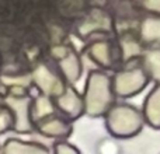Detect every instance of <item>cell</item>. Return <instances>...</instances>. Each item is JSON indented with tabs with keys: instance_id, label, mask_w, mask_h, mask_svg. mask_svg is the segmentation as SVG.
Instances as JSON below:
<instances>
[{
	"instance_id": "cell-1",
	"label": "cell",
	"mask_w": 160,
	"mask_h": 154,
	"mask_svg": "<svg viewBox=\"0 0 160 154\" xmlns=\"http://www.w3.org/2000/svg\"><path fill=\"white\" fill-rule=\"evenodd\" d=\"M115 93L112 88V79L105 72L94 69L87 77L83 94L84 113L91 118L104 116L114 105Z\"/></svg>"
},
{
	"instance_id": "cell-2",
	"label": "cell",
	"mask_w": 160,
	"mask_h": 154,
	"mask_svg": "<svg viewBox=\"0 0 160 154\" xmlns=\"http://www.w3.org/2000/svg\"><path fill=\"white\" fill-rule=\"evenodd\" d=\"M105 128L117 139L138 136L145 126L143 112L128 104L112 105L105 113Z\"/></svg>"
},
{
	"instance_id": "cell-3",
	"label": "cell",
	"mask_w": 160,
	"mask_h": 154,
	"mask_svg": "<svg viewBox=\"0 0 160 154\" xmlns=\"http://www.w3.org/2000/svg\"><path fill=\"white\" fill-rule=\"evenodd\" d=\"M149 83V76L145 72L143 66L128 67L115 73L112 79V88L117 97L129 98L139 94Z\"/></svg>"
},
{
	"instance_id": "cell-4",
	"label": "cell",
	"mask_w": 160,
	"mask_h": 154,
	"mask_svg": "<svg viewBox=\"0 0 160 154\" xmlns=\"http://www.w3.org/2000/svg\"><path fill=\"white\" fill-rule=\"evenodd\" d=\"M31 97H14L6 94L3 104L13 113V130L16 133H31L34 130V121L31 118Z\"/></svg>"
},
{
	"instance_id": "cell-5",
	"label": "cell",
	"mask_w": 160,
	"mask_h": 154,
	"mask_svg": "<svg viewBox=\"0 0 160 154\" xmlns=\"http://www.w3.org/2000/svg\"><path fill=\"white\" fill-rule=\"evenodd\" d=\"M31 81L39 93L47 94L52 98L59 95L66 87L63 80L44 63H39L34 67L31 72Z\"/></svg>"
},
{
	"instance_id": "cell-6",
	"label": "cell",
	"mask_w": 160,
	"mask_h": 154,
	"mask_svg": "<svg viewBox=\"0 0 160 154\" xmlns=\"http://www.w3.org/2000/svg\"><path fill=\"white\" fill-rule=\"evenodd\" d=\"M55 105L69 119H78L84 113V101L75 87H65L59 95L55 97Z\"/></svg>"
},
{
	"instance_id": "cell-7",
	"label": "cell",
	"mask_w": 160,
	"mask_h": 154,
	"mask_svg": "<svg viewBox=\"0 0 160 154\" xmlns=\"http://www.w3.org/2000/svg\"><path fill=\"white\" fill-rule=\"evenodd\" d=\"M38 130L41 135H44L48 139H65L69 137L72 133L73 128L69 122H66L62 118H56V116H48L44 118L42 121L38 122Z\"/></svg>"
},
{
	"instance_id": "cell-8",
	"label": "cell",
	"mask_w": 160,
	"mask_h": 154,
	"mask_svg": "<svg viewBox=\"0 0 160 154\" xmlns=\"http://www.w3.org/2000/svg\"><path fill=\"white\" fill-rule=\"evenodd\" d=\"M142 112L145 122H148L150 128L160 129V83H156V85L148 94Z\"/></svg>"
},
{
	"instance_id": "cell-9",
	"label": "cell",
	"mask_w": 160,
	"mask_h": 154,
	"mask_svg": "<svg viewBox=\"0 0 160 154\" xmlns=\"http://www.w3.org/2000/svg\"><path fill=\"white\" fill-rule=\"evenodd\" d=\"M4 154H48L51 152L47 146L38 142H22L21 139H8L0 149Z\"/></svg>"
},
{
	"instance_id": "cell-10",
	"label": "cell",
	"mask_w": 160,
	"mask_h": 154,
	"mask_svg": "<svg viewBox=\"0 0 160 154\" xmlns=\"http://www.w3.org/2000/svg\"><path fill=\"white\" fill-rule=\"evenodd\" d=\"M83 60L76 52L70 51L65 58L59 59V70L69 84H76L82 76Z\"/></svg>"
},
{
	"instance_id": "cell-11",
	"label": "cell",
	"mask_w": 160,
	"mask_h": 154,
	"mask_svg": "<svg viewBox=\"0 0 160 154\" xmlns=\"http://www.w3.org/2000/svg\"><path fill=\"white\" fill-rule=\"evenodd\" d=\"M55 111H56L55 101L52 99V97L47 95V94L41 93L31 102V118H32V121L35 123H38L44 118L53 115Z\"/></svg>"
},
{
	"instance_id": "cell-12",
	"label": "cell",
	"mask_w": 160,
	"mask_h": 154,
	"mask_svg": "<svg viewBox=\"0 0 160 154\" xmlns=\"http://www.w3.org/2000/svg\"><path fill=\"white\" fill-rule=\"evenodd\" d=\"M87 55L100 67H110L112 65V49L108 41H96L88 46Z\"/></svg>"
},
{
	"instance_id": "cell-13",
	"label": "cell",
	"mask_w": 160,
	"mask_h": 154,
	"mask_svg": "<svg viewBox=\"0 0 160 154\" xmlns=\"http://www.w3.org/2000/svg\"><path fill=\"white\" fill-rule=\"evenodd\" d=\"M96 30H111L110 17L100 10H94L90 14V17L87 20H84V22L79 27V32L84 36L91 32H96Z\"/></svg>"
},
{
	"instance_id": "cell-14",
	"label": "cell",
	"mask_w": 160,
	"mask_h": 154,
	"mask_svg": "<svg viewBox=\"0 0 160 154\" xmlns=\"http://www.w3.org/2000/svg\"><path fill=\"white\" fill-rule=\"evenodd\" d=\"M141 39L149 45H160V16L146 17L139 27Z\"/></svg>"
},
{
	"instance_id": "cell-15",
	"label": "cell",
	"mask_w": 160,
	"mask_h": 154,
	"mask_svg": "<svg viewBox=\"0 0 160 154\" xmlns=\"http://www.w3.org/2000/svg\"><path fill=\"white\" fill-rule=\"evenodd\" d=\"M143 69L149 79L160 83V48L155 46L143 52Z\"/></svg>"
},
{
	"instance_id": "cell-16",
	"label": "cell",
	"mask_w": 160,
	"mask_h": 154,
	"mask_svg": "<svg viewBox=\"0 0 160 154\" xmlns=\"http://www.w3.org/2000/svg\"><path fill=\"white\" fill-rule=\"evenodd\" d=\"M121 51H122V59H124V62L136 59L138 56H141L142 53H143L141 44H139V42L131 35L122 36V39H121Z\"/></svg>"
},
{
	"instance_id": "cell-17",
	"label": "cell",
	"mask_w": 160,
	"mask_h": 154,
	"mask_svg": "<svg viewBox=\"0 0 160 154\" xmlns=\"http://www.w3.org/2000/svg\"><path fill=\"white\" fill-rule=\"evenodd\" d=\"M13 113L7 107H3L0 109V135L4 133L6 130L13 129Z\"/></svg>"
},
{
	"instance_id": "cell-18",
	"label": "cell",
	"mask_w": 160,
	"mask_h": 154,
	"mask_svg": "<svg viewBox=\"0 0 160 154\" xmlns=\"http://www.w3.org/2000/svg\"><path fill=\"white\" fill-rule=\"evenodd\" d=\"M0 81L3 84L8 85H14V84H20V85H25V87H30L32 84L31 81V75L30 76H14V77H8V76H3L0 79Z\"/></svg>"
},
{
	"instance_id": "cell-19",
	"label": "cell",
	"mask_w": 160,
	"mask_h": 154,
	"mask_svg": "<svg viewBox=\"0 0 160 154\" xmlns=\"http://www.w3.org/2000/svg\"><path fill=\"white\" fill-rule=\"evenodd\" d=\"M52 152L56 154H79L80 149L75 147L73 144L68 143V142H59V143H55Z\"/></svg>"
},
{
	"instance_id": "cell-20",
	"label": "cell",
	"mask_w": 160,
	"mask_h": 154,
	"mask_svg": "<svg viewBox=\"0 0 160 154\" xmlns=\"http://www.w3.org/2000/svg\"><path fill=\"white\" fill-rule=\"evenodd\" d=\"M70 52V49L66 46V45H62V44H58V45H53L52 49H51V53L55 59H62Z\"/></svg>"
},
{
	"instance_id": "cell-21",
	"label": "cell",
	"mask_w": 160,
	"mask_h": 154,
	"mask_svg": "<svg viewBox=\"0 0 160 154\" xmlns=\"http://www.w3.org/2000/svg\"><path fill=\"white\" fill-rule=\"evenodd\" d=\"M145 10L160 16V0H142Z\"/></svg>"
},
{
	"instance_id": "cell-22",
	"label": "cell",
	"mask_w": 160,
	"mask_h": 154,
	"mask_svg": "<svg viewBox=\"0 0 160 154\" xmlns=\"http://www.w3.org/2000/svg\"><path fill=\"white\" fill-rule=\"evenodd\" d=\"M2 98H3V97H0V102H2Z\"/></svg>"
}]
</instances>
